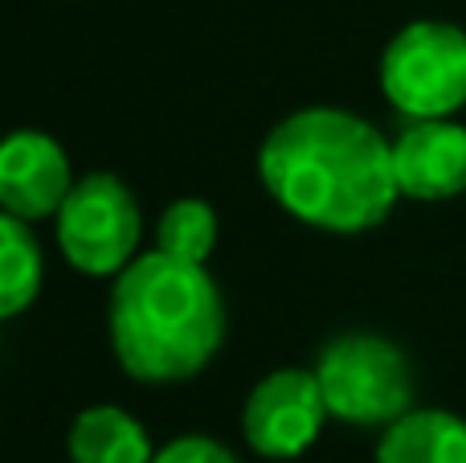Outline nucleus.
<instances>
[{
    "instance_id": "6",
    "label": "nucleus",
    "mask_w": 466,
    "mask_h": 463,
    "mask_svg": "<svg viewBox=\"0 0 466 463\" xmlns=\"http://www.w3.org/2000/svg\"><path fill=\"white\" fill-rule=\"evenodd\" d=\"M328 402L315 369H274L249 390L241 435L266 459H295L319 439Z\"/></svg>"
},
{
    "instance_id": "1",
    "label": "nucleus",
    "mask_w": 466,
    "mask_h": 463,
    "mask_svg": "<svg viewBox=\"0 0 466 463\" xmlns=\"http://www.w3.org/2000/svg\"><path fill=\"white\" fill-rule=\"evenodd\" d=\"M266 193L328 234H364L393 213V144L369 119L339 107H303L274 123L258 152Z\"/></svg>"
},
{
    "instance_id": "12",
    "label": "nucleus",
    "mask_w": 466,
    "mask_h": 463,
    "mask_svg": "<svg viewBox=\"0 0 466 463\" xmlns=\"http://www.w3.org/2000/svg\"><path fill=\"white\" fill-rule=\"evenodd\" d=\"M218 246V213L201 197H180L160 213L156 226V251L185 262H209Z\"/></svg>"
},
{
    "instance_id": "11",
    "label": "nucleus",
    "mask_w": 466,
    "mask_h": 463,
    "mask_svg": "<svg viewBox=\"0 0 466 463\" xmlns=\"http://www.w3.org/2000/svg\"><path fill=\"white\" fill-rule=\"evenodd\" d=\"M41 246L29 221L0 210V320H13L41 292Z\"/></svg>"
},
{
    "instance_id": "13",
    "label": "nucleus",
    "mask_w": 466,
    "mask_h": 463,
    "mask_svg": "<svg viewBox=\"0 0 466 463\" xmlns=\"http://www.w3.org/2000/svg\"><path fill=\"white\" fill-rule=\"evenodd\" d=\"M152 463H238L229 448H221L218 439H205V435H185V439H172L168 448L156 451Z\"/></svg>"
},
{
    "instance_id": "8",
    "label": "nucleus",
    "mask_w": 466,
    "mask_h": 463,
    "mask_svg": "<svg viewBox=\"0 0 466 463\" xmlns=\"http://www.w3.org/2000/svg\"><path fill=\"white\" fill-rule=\"evenodd\" d=\"M393 172L401 197L413 201L466 193V128L454 119H413L393 139Z\"/></svg>"
},
{
    "instance_id": "9",
    "label": "nucleus",
    "mask_w": 466,
    "mask_h": 463,
    "mask_svg": "<svg viewBox=\"0 0 466 463\" xmlns=\"http://www.w3.org/2000/svg\"><path fill=\"white\" fill-rule=\"evenodd\" d=\"M377 463H466V423L451 410H410L385 427Z\"/></svg>"
},
{
    "instance_id": "7",
    "label": "nucleus",
    "mask_w": 466,
    "mask_h": 463,
    "mask_svg": "<svg viewBox=\"0 0 466 463\" xmlns=\"http://www.w3.org/2000/svg\"><path fill=\"white\" fill-rule=\"evenodd\" d=\"M70 189V160L54 136L25 128L0 139V210L25 221L57 218Z\"/></svg>"
},
{
    "instance_id": "10",
    "label": "nucleus",
    "mask_w": 466,
    "mask_h": 463,
    "mask_svg": "<svg viewBox=\"0 0 466 463\" xmlns=\"http://www.w3.org/2000/svg\"><path fill=\"white\" fill-rule=\"evenodd\" d=\"M70 459L74 463H152L147 431L119 406H90L70 427Z\"/></svg>"
},
{
    "instance_id": "2",
    "label": "nucleus",
    "mask_w": 466,
    "mask_h": 463,
    "mask_svg": "<svg viewBox=\"0 0 466 463\" xmlns=\"http://www.w3.org/2000/svg\"><path fill=\"white\" fill-rule=\"evenodd\" d=\"M106 328L123 374L147 386L188 382L226 341V300L205 262L152 251L115 275Z\"/></svg>"
},
{
    "instance_id": "4",
    "label": "nucleus",
    "mask_w": 466,
    "mask_h": 463,
    "mask_svg": "<svg viewBox=\"0 0 466 463\" xmlns=\"http://www.w3.org/2000/svg\"><path fill=\"white\" fill-rule=\"evenodd\" d=\"M380 90L410 119H451L466 107V29L413 21L385 46Z\"/></svg>"
},
{
    "instance_id": "3",
    "label": "nucleus",
    "mask_w": 466,
    "mask_h": 463,
    "mask_svg": "<svg viewBox=\"0 0 466 463\" xmlns=\"http://www.w3.org/2000/svg\"><path fill=\"white\" fill-rule=\"evenodd\" d=\"M328 415L356 427H389L413 410V369L393 341L377 333H344L319 353Z\"/></svg>"
},
{
    "instance_id": "5",
    "label": "nucleus",
    "mask_w": 466,
    "mask_h": 463,
    "mask_svg": "<svg viewBox=\"0 0 466 463\" xmlns=\"http://www.w3.org/2000/svg\"><path fill=\"white\" fill-rule=\"evenodd\" d=\"M139 205L115 172H86L74 180L57 210V246L78 275H119L139 246Z\"/></svg>"
}]
</instances>
